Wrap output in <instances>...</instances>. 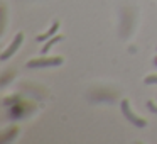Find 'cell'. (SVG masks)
<instances>
[{"mask_svg": "<svg viewBox=\"0 0 157 144\" xmlns=\"http://www.w3.org/2000/svg\"><path fill=\"white\" fill-rule=\"evenodd\" d=\"M63 65V58H36L27 61V68H52V66H59Z\"/></svg>", "mask_w": 157, "mask_h": 144, "instance_id": "obj_1", "label": "cell"}, {"mask_svg": "<svg viewBox=\"0 0 157 144\" xmlns=\"http://www.w3.org/2000/svg\"><path fill=\"white\" fill-rule=\"evenodd\" d=\"M122 114L125 115V119L128 120L130 124H133V126H137V127H145L147 126V120H144L142 117H137L135 114L130 110V102L127 98L122 100Z\"/></svg>", "mask_w": 157, "mask_h": 144, "instance_id": "obj_2", "label": "cell"}, {"mask_svg": "<svg viewBox=\"0 0 157 144\" xmlns=\"http://www.w3.org/2000/svg\"><path fill=\"white\" fill-rule=\"evenodd\" d=\"M25 107H29L25 102H15L14 105L9 109V117L10 119H14V120H17V119H21V117H24V115H27L31 110H34V107H31V109H25Z\"/></svg>", "mask_w": 157, "mask_h": 144, "instance_id": "obj_3", "label": "cell"}, {"mask_svg": "<svg viewBox=\"0 0 157 144\" xmlns=\"http://www.w3.org/2000/svg\"><path fill=\"white\" fill-rule=\"evenodd\" d=\"M22 39H24V34H22V32H19V34L14 38V42H12V44L9 46V48L5 49L4 53H2V56H0V59H2V61H5V59H9V58H10V56L14 54V53L17 51L19 48H21V44H22Z\"/></svg>", "mask_w": 157, "mask_h": 144, "instance_id": "obj_4", "label": "cell"}, {"mask_svg": "<svg viewBox=\"0 0 157 144\" xmlns=\"http://www.w3.org/2000/svg\"><path fill=\"white\" fill-rule=\"evenodd\" d=\"M59 29V21H54L52 22V26H51V29H49L48 32H44V34H39L37 38H36V41L37 42H42V41H46V39H51L52 36L56 34V31Z\"/></svg>", "mask_w": 157, "mask_h": 144, "instance_id": "obj_5", "label": "cell"}, {"mask_svg": "<svg viewBox=\"0 0 157 144\" xmlns=\"http://www.w3.org/2000/svg\"><path fill=\"white\" fill-rule=\"evenodd\" d=\"M17 132H19V127H17V126H12L10 129L7 130V132H4V137H0V141H2V142H7V141L14 139Z\"/></svg>", "mask_w": 157, "mask_h": 144, "instance_id": "obj_6", "label": "cell"}, {"mask_svg": "<svg viewBox=\"0 0 157 144\" xmlns=\"http://www.w3.org/2000/svg\"><path fill=\"white\" fill-rule=\"evenodd\" d=\"M59 41H63V36H54V38H51L48 44H46L44 48H42V54H48V51L51 49V46H54L56 42H59Z\"/></svg>", "mask_w": 157, "mask_h": 144, "instance_id": "obj_7", "label": "cell"}, {"mask_svg": "<svg viewBox=\"0 0 157 144\" xmlns=\"http://www.w3.org/2000/svg\"><path fill=\"white\" fill-rule=\"evenodd\" d=\"M144 82L147 83V85H154V83H157V75H149L144 78Z\"/></svg>", "mask_w": 157, "mask_h": 144, "instance_id": "obj_8", "label": "cell"}, {"mask_svg": "<svg viewBox=\"0 0 157 144\" xmlns=\"http://www.w3.org/2000/svg\"><path fill=\"white\" fill-rule=\"evenodd\" d=\"M147 107H149V110H150V112L157 114V107L154 105V102H147Z\"/></svg>", "mask_w": 157, "mask_h": 144, "instance_id": "obj_9", "label": "cell"}, {"mask_svg": "<svg viewBox=\"0 0 157 144\" xmlns=\"http://www.w3.org/2000/svg\"><path fill=\"white\" fill-rule=\"evenodd\" d=\"M154 65L157 66V56H155V58H154Z\"/></svg>", "mask_w": 157, "mask_h": 144, "instance_id": "obj_10", "label": "cell"}]
</instances>
